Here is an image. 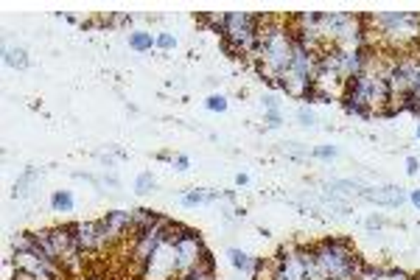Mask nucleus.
<instances>
[{
    "mask_svg": "<svg viewBox=\"0 0 420 280\" xmlns=\"http://www.w3.org/2000/svg\"><path fill=\"white\" fill-rule=\"evenodd\" d=\"M373 28H379L387 39L398 48H415L420 39V14L418 11H381L373 17Z\"/></svg>",
    "mask_w": 420,
    "mask_h": 280,
    "instance_id": "nucleus-1",
    "label": "nucleus"
},
{
    "mask_svg": "<svg viewBox=\"0 0 420 280\" xmlns=\"http://www.w3.org/2000/svg\"><path fill=\"white\" fill-rule=\"evenodd\" d=\"M70 233H73V244L81 255L104 253L107 247H112L101 219H96V222H70Z\"/></svg>",
    "mask_w": 420,
    "mask_h": 280,
    "instance_id": "nucleus-2",
    "label": "nucleus"
},
{
    "mask_svg": "<svg viewBox=\"0 0 420 280\" xmlns=\"http://www.w3.org/2000/svg\"><path fill=\"white\" fill-rule=\"evenodd\" d=\"M101 225L110 236V244H118V241H129V233L135 227L132 222V211H110L101 216Z\"/></svg>",
    "mask_w": 420,
    "mask_h": 280,
    "instance_id": "nucleus-3",
    "label": "nucleus"
},
{
    "mask_svg": "<svg viewBox=\"0 0 420 280\" xmlns=\"http://www.w3.org/2000/svg\"><path fill=\"white\" fill-rule=\"evenodd\" d=\"M39 180H42V168L28 166V168L17 177V182H14V188H11V199H28V196L34 194V188L39 185Z\"/></svg>",
    "mask_w": 420,
    "mask_h": 280,
    "instance_id": "nucleus-4",
    "label": "nucleus"
},
{
    "mask_svg": "<svg viewBox=\"0 0 420 280\" xmlns=\"http://www.w3.org/2000/svg\"><path fill=\"white\" fill-rule=\"evenodd\" d=\"M362 196H365V199H373V202H379V205H390V208H401L404 199H409V194H404L401 188H381V191L365 188Z\"/></svg>",
    "mask_w": 420,
    "mask_h": 280,
    "instance_id": "nucleus-5",
    "label": "nucleus"
},
{
    "mask_svg": "<svg viewBox=\"0 0 420 280\" xmlns=\"http://www.w3.org/2000/svg\"><path fill=\"white\" fill-rule=\"evenodd\" d=\"M224 191H210V188H194L183 194V208H199V205H218Z\"/></svg>",
    "mask_w": 420,
    "mask_h": 280,
    "instance_id": "nucleus-6",
    "label": "nucleus"
},
{
    "mask_svg": "<svg viewBox=\"0 0 420 280\" xmlns=\"http://www.w3.org/2000/svg\"><path fill=\"white\" fill-rule=\"evenodd\" d=\"M3 65H6V67H11V70H28V67H31L28 51H25V48L3 45Z\"/></svg>",
    "mask_w": 420,
    "mask_h": 280,
    "instance_id": "nucleus-7",
    "label": "nucleus"
},
{
    "mask_svg": "<svg viewBox=\"0 0 420 280\" xmlns=\"http://www.w3.org/2000/svg\"><path fill=\"white\" fill-rule=\"evenodd\" d=\"M227 261H230V267H232L235 272H241V275H252L255 255H249V253H244V250H238V247H230V250H227Z\"/></svg>",
    "mask_w": 420,
    "mask_h": 280,
    "instance_id": "nucleus-8",
    "label": "nucleus"
},
{
    "mask_svg": "<svg viewBox=\"0 0 420 280\" xmlns=\"http://www.w3.org/2000/svg\"><path fill=\"white\" fill-rule=\"evenodd\" d=\"M129 48L135 53H149L152 48H157V34H149V31H132L129 34Z\"/></svg>",
    "mask_w": 420,
    "mask_h": 280,
    "instance_id": "nucleus-9",
    "label": "nucleus"
},
{
    "mask_svg": "<svg viewBox=\"0 0 420 280\" xmlns=\"http://www.w3.org/2000/svg\"><path fill=\"white\" fill-rule=\"evenodd\" d=\"M73 208H76V199L70 191H53L51 194V211L53 213H73Z\"/></svg>",
    "mask_w": 420,
    "mask_h": 280,
    "instance_id": "nucleus-10",
    "label": "nucleus"
},
{
    "mask_svg": "<svg viewBox=\"0 0 420 280\" xmlns=\"http://www.w3.org/2000/svg\"><path fill=\"white\" fill-rule=\"evenodd\" d=\"M155 188H157L155 174H152V171H140L138 180H135V191H138V194H152Z\"/></svg>",
    "mask_w": 420,
    "mask_h": 280,
    "instance_id": "nucleus-11",
    "label": "nucleus"
},
{
    "mask_svg": "<svg viewBox=\"0 0 420 280\" xmlns=\"http://www.w3.org/2000/svg\"><path fill=\"white\" fill-rule=\"evenodd\" d=\"M227 107H230V101L221 93H213V95H208V101H205L208 112H227Z\"/></svg>",
    "mask_w": 420,
    "mask_h": 280,
    "instance_id": "nucleus-12",
    "label": "nucleus"
},
{
    "mask_svg": "<svg viewBox=\"0 0 420 280\" xmlns=\"http://www.w3.org/2000/svg\"><path fill=\"white\" fill-rule=\"evenodd\" d=\"M297 121H300V126H314V124H317V115H314V109H311L308 104H300V107H297Z\"/></svg>",
    "mask_w": 420,
    "mask_h": 280,
    "instance_id": "nucleus-13",
    "label": "nucleus"
},
{
    "mask_svg": "<svg viewBox=\"0 0 420 280\" xmlns=\"http://www.w3.org/2000/svg\"><path fill=\"white\" fill-rule=\"evenodd\" d=\"M177 280H218V275H216V272H205V269H199V267H194L191 272L180 275Z\"/></svg>",
    "mask_w": 420,
    "mask_h": 280,
    "instance_id": "nucleus-14",
    "label": "nucleus"
},
{
    "mask_svg": "<svg viewBox=\"0 0 420 280\" xmlns=\"http://www.w3.org/2000/svg\"><path fill=\"white\" fill-rule=\"evenodd\" d=\"M157 48H160L163 53L174 51V48H177V36H174V34H166V31H163V34H157Z\"/></svg>",
    "mask_w": 420,
    "mask_h": 280,
    "instance_id": "nucleus-15",
    "label": "nucleus"
},
{
    "mask_svg": "<svg viewBox=\"0 0 420 280\" xmlns=\"http://www.w3.org/2000/svg\"><path fill=\"white\" fill-rule=\"evenodd\" d=\"M199 269H205V272H216V255L210 253L208 247L202 250V255H199V264H197Z\"/></svg>",
    "mask_w": 420,
    "mask_h": 280,
    "instance_id": "nucleus-16",
    "label": "nucleus"
},
{
    "mask_svg": "<svg viewBox=\"0 0 420 280\" xmlns=\"http://www.w3.org/2000/svg\"><path fill=\"white\" fill-rule=\"evenodd\" d=\"M218 48H221V53L230 56V59H244V53H241L230 39H218Z\"/></svg>",
    "mask_w": 420,
    "mask_h": 280,
    "instance_id": "nucleus-17",
    "label": "nucleus"
},
{
    "mask_svg": "<svg viewBox=\"0 0 420 280\" xmlns=\"http://www.w3.org/2000/svg\"><path fill=\"white\" fill-rule=\"evenodd\" d=\"M339 154V149L336 146H320V149H314L311 152V157H317V160H334Z\"/></svg>",
    "mask_w": 420,
    "mask_h": 280,
    "instance_id": "nucleus-18",
    "label": "nucleus"
},
{
    "mask_svg": "<svg viewBox=\"0 0 420 280\" xmlns=\"http://www.w3.org/2000/svg\"><path fill=\"white\" fill-rule=\"evenodd\" d=\"M263 124H266V129H280V126H283L280 109H277V112H263Z\"/></svg>",
    "mask_w": 420,
    "mask_h": 280,
    "instance_id": "nucleus-19",
    "label": "nucleus"
},
{
    "mask_svg": "<svg viewBox=\"0 0 420 280\" xmlns=\"http://www.w3.org/2000/svg\"><path fill=\"white\" fill-rule=\"evenodd\" d=\"M263 112H277L280 109V101H277V95L275 93H263Z\"/></svg>",
    "mask_w": 420,
    "mask_h": 280,
    "instance_id": "nucleus-20",
    "label": "nucleus"
},
{
    "mask_svg": "<svg viewBox=\"0 0 420 280\" xmlns=\"http://www.w3.org/2000/svg\"><path fill=\"white\" fill-rule=\"evenodd\" d=\"M171 166H174L180 174H185V171H191V157H188V154H174Z\"/></svg>",
    "mask_w": 420,
    "mask_h": 280,
    "instance_id": "nucleus-21",
    "label": "nucleus"
},
{
    "mask_svg": "<svg viewBox=\"0 0 420 280\" xmlns=\"http://www.w3.org/2000/svg\"><path fill=\"white\" fill-rule=\"evenodd\" d=\"M286 152H289V157H294V160H303V157L308 154V149H303V143H286Z\"/></svg>",
    "mask_w": 420,
    "mask_h": 280,
    "instance_id": "nucleus-22",
    "label": "nucleus"
},
{
    "mask_svg": "<svg viewBox=\"0 0 420 280\" xmlns=\"http://www.w3.org/2000/svg\"><path fill=\"white\" fill-rule=\"evenodd\" d=\"M418 171H420L418 157H407V174H409V177H418Z\"/></svg>",
    "mask_w": 420,
    "mask_h": 280,
    "instance_id": "nucleus-23",
    "label": "nucleus"
},
{
    "mask_svg": "<svg viewBox=\"0 0 420 280\" xmlns=\"http://www.w3.org/2000/svg\"><path fill=\"white\" fill-rule=\"evenodd\" d=\"M365 225H367V230H381V227H384V219H381V216H370Z\"/></svg>",
    "mask_w": 420,
    "mask_h": 280,
    "instance_id": "nucleus-24",
    "label": "nucleus"
},
{
    "mask_svg": "<svg viewBox=\"0 0 420 280\" xmlns=\"http://www.w3.org/2000/svg\"><path fill=\"white\" fill-rule=\"evenodd\" d=\"M235 185H238V188H247V185H249V177H247V174H235Z\"/></svg>",
    "mask_w": 420,
    "mask_h": 280,
    "instance_id": "nucleus-25",
    "label": "nucleus"
},
{
    "mask_svg": "<svg viewBox=\"0 0 420 280\" xmlns=\"http://www.w3.org/2000/svg\"><path fill=\"white\" fill-rule=\"evenodd\" d=\"M409 202H412V205H415V208L420 211V188H415V191H409Z\"/></svg>",
    "mask_w": 420,
    "mask_h": 280,
    "instance_id": "nucleus-26",
    "label": "nucleus"
},
{
    "mask_svg": "<svg viewBox=\"0 0 420 280\" xmlns=\"http://www.w3.org/2000/svg\"><path fill=\"white\" fill-rule=\"evenodd\" d=\"M157 160H160V163H171L174 154H171V152H157Z\"/></svg>",
    "mask_w": 420,
    "mask_h": 280,
    "instance_id": "nucleus-27",
    "label": "nucleus"
},
{
    "mask_svg": "<svg viewBox=\"0 0 420 280\" xmlns=\"http://www.w3.org/2000/svg\"><path fill=\"white\" fill-rule=\"evenodd\" d=\"M412 280H420V272H415V275H412Z\"/></svg>",
    "mask_w": 420,
    "mask_h": 280,
    "instance_id": "nucleus-28",
    "label": "nucleus"
},
{
    "mask_svg": "<svg viewBox=\"0 0 420 280\" xmlns=\"http://www.w3.org/2000/svg\"><path fill=\"white\" fill-rule=\"evenodd\" d=\"M418 140H420V124H418Z\"/></svg>",
    "mask_w": 420,
    "mask_h": 280,
    "instance_id": "nucleus-29",
    "label": "nucleus"
}]
</instances>
